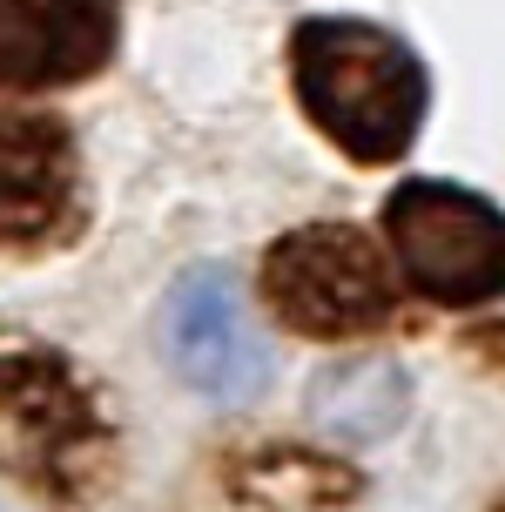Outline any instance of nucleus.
Here are the masks:
<instances>
[{"instance_id":"obj_4","label":"nucleus","mask_w":505,"mask_h":512,"mask_svg":"<svg viewBox=\"0 0 505 512\" xmlns=\"http://www.w3.org/2000/svg\"><path fill=\"white\" fill-rule=\"evenodd\" d=\"M162 351L182 371L189 391L216 398V405H250L263 378H270V344L256 337L243 290L229 270H189L162 304Z\"/></svg>"},{"instance_id":"obj_3","label":"nucleus","mask_w":505,"mask_h":512,"mask_svg":"<svg viewBox=\"0 0 505 512\" xmlns=\"http://www.w3.org/2000/svg\"><path fill=\"white\" fill-rule=\"evenodd\" d=\"M270 304H277L283 324H297L310 337H357L391 324L398 310V283H391V263H384L371 243L344 223H317V230H297L270 250Z\"/></svg>"},{"instance_id":"obj_5","label":"nucleus","mask_w":505,"mask_h":512,"mask_svg":"<svg viewBox=\"0 0 505 512\" xmlns=\"http://www.w3.org/2000/svg\"><path fill=\"white\" fill-rule=\"evenodd\" d=\"M75 169H68V135L41 115H7L0 122V243H34L68 216Z\"/></svg>"},{"instance_id":"obj_2","label":"nucleus","mask_w":505,"mask_h":512,"mask_svg":"<svg viewBox=\"0 0 505 512\" xmlns=\"http://www.w3.org/2000/svg\"><path fill=\"white\" fill-rule=\"evenodd\" d=\"M398 270L438 304H485L505 290V216L452 182H404L391 209Z\"/></svg>"},{"instance_id":"obj_7","label":"nucleus","mask_w":505,"mask_h":512,"mask_svg":"<svg viewBox=\"0 0 505 512\" xmlns=\"http://www.w3.org/2000/svg\"><path fill=\"white\" fill-rule=\"evenodd\" d=\"M404 411H411V378L391 358L330 364L310 384V425L330 438H351V445H371V438L398 432Z\"/></svg>"},{"instance_id":"obj_6","label":"nucleus","mask_w":505,"mask_h":512,"mask_svg":"<svg viewBox=\"0 0 505 512\" xmlns=\"http://www.w3.org/2000/svg\"><path fill=\"white\" fill-rule=\"evenodd\" d=\"M108 48V0H0V75L61 81Z\"/></svg>"},{"instance_id":"obj_1","label":"nucleus","mask_w":505,"mask_h":512,"mask_svg":"<svg viewBox=\"0 0 505 512\" xmlns=\"http://www.w3.org/2000/svg\"><path fill=\"white\" fill-rule=\"evenodd\" d=\"M297 95L337 149L391 162L418 128L425 75L404 41L364 21H310L297 34Z\"/></svg>"}]
</instances>
